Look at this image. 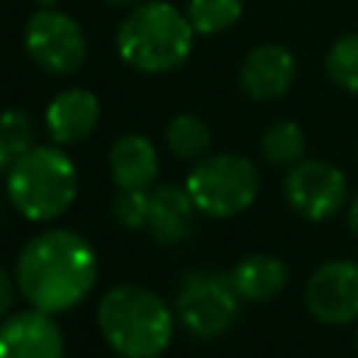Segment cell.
<instances>
[{"label":"cell","mask_w":358,"mask_h":358,"mask_svg":"<svg viewBox=\"0 0 358 358\" xmlns=\"http://www.w3.org/2000/svg\"><path fill=\"white\" fill-rule=\"evenodd\" d=\"M14 280L31 308L64 313L92 291L98 255L92 243L73 229H45L17 255Z\"/></svg>","instance_id":"cell-1"},{"label":"cell","mask_w":358,"mask_h":358,"mask_svg":"<svg viewBox=\"0 0 358 358\" xmlns=\"http://www.w3.org/2000/svg\"><path fill=\"white\" fill-rule=\"evenodd\" d=\"M98 330L123 358H157L173 338V310L151 288L123 282L101 296Z\"/></svg>","instance_id":"cell-2"},{"label":"cell","mask_w":358,"mask_h":358,"mask_svg":"<svg viewBox=\"0 0 358 358\" xmlns=\"http://www.w3.org/2000/svg\"><path fill=\"white\" fill-rule=\"evenodd\" d=\"M196 31L173 3L148 0L134 6L117 28V56L140 73H171L193 50Z\"/></svg>","instance_id":"cell-3"},{"label":"cell","mask_w":358,"mask_h":358,"mask_svg":"<svg viewBox=\"0 0 358 358\" xmlns=\"http://www.w3.org/2000/svg\"><path fill=\"white\" fill-rule=\"evenodd\" d=\"M78 171L59 145H34L14 159L6 176L11 207L28 221H53L76 201Z\"/></svg>","instance_id":"cell-4"},{"label":"cell","mask_w":358,"mask_h":358,"mask_svg":"<svg viewBox=\"0 0 358 358\" xmlns=\"http://www.w3.org/2000/svg\"><path fill=\"white\" fill-rule=\"evenodd\" d=\"M185 187L199 213L229 218L255 204L260 193V171L243 154H210L196 159Z\"/></svg>","instance_id":"cell-5"},{"label":"cell","mask_w":358,"mask_h":358,"mask_svg":"<svg viewBox=\"0 0 358 358\" xmlns=\"http://www.w3.org/2000/svg\"><path fill=\"white\" fill-rule=\"evenodd\" d=\"M241 308V294L235 291L229 274L199 268L185 274L176 291V316L187 333L199 338H215L235 322Z\"/></svg>","instance_id":"cell-6"},{"label":"cell","mask_w":358,"mask_h":358,"mask_svg":"<svg viewBox=\"0 0 358 358\" xmlns=\"http://www.w3.org/2000/svg\"><path fill=\"white\" fill-rule=\"evenodd\" d=\"M22 45L31 62L50 76H70L87 59V36L81 25L53 6H42L28 17Z\"/></svg>","instance_id":"cell-7"},{"label":"cell","mask_w":358,"mask_h":358,"mask_svg":"<svg viewBox=\"0 0 358 358\" xmlns=\"http://www.w3.org/2000/svg\"><path fill=\"white\" fill-rule=\"evenodd\" d=\"M282 196L305 221H327L347 201V176L330 162L299 159L285 173Z\"/></svg>","instance_id":"cell-8"},{"label":"cell","mask_w":358,"mask_h":358,"mask_svg":"<svg viewBox=\"0 0 358 358\" xmlns=\"http://www.w3.org/2000/svg\"><path fill=\"white\" fill-rule=\"evenodd\" d=\"M305 305L316 322L330 327L358 322V263L336 257L316 266L305 285Z\"/></svg>","instance_id":"cell-9"},{"label":"cell","mask_w":358,"mask_h":358,"mask_svg":"<svg viewBox=\"0 0 358 358\" xmlns=\"http://www.w3.org/2000/svg\"><path fill=\"white\" fill-rule=\"evenodd\" d=\"M0 358H64V336L45 310L8 313L0 322Z\"/></svg>","instance_id":"cell-10"},{"label":"cell","mask_w":358,"mask_h":358,"mask_svg":"<svg viewBox=\"0 0 358 358\" xmlns=\"http://www.w3.org/2000/svg\"><path fill=\"white\" fill-rule=\"evenodd\" d=\"M296 76V59L285 45H260L249 50V56L241 64L238 81L241 90L252 101H274L285 95V90L294 84Z\"/></svg>","instance_id":"cell-11"},{"label":"cell","mask_w":358,"mask_h":358,"mask_svg":"<svg viewBox=\"0 0 358 358\" xmlns=\"http://www.w3.org/2000/svg\"><path fill=\"white\" fill-rule=\"evenodd\" d=\"M101 103L95 92L84 87H70L50 98L45 109V129L56 145H76L95 131Z\"/></svg>","instance_id":"cell-12"},{"label":"cell","mask_w":358,"mask_h":358,"mask_svg":"<svg viewBox=\"0 0 358 358\" xmlns=\"http://www.w3.org/2000/svg\"><path fill=\"white\" fill-rule=\"evenodd\" d=\"M196 213L199 207L193 204L187 187L159 185L157 190H151V215L145 229L159 246H173L193 232Z\"/></svg>","instance_id":"cell-13"},{"label":"cell","mask_w":358,"mask_h":358,"mask_svg":"<svg viewBox=\"0 0 358 358\" xmlns=\"http://www.w3.org/2000/svg\"><path fill=\"white\" fill-rule=\"evenodd\" d=\"M109 171L117 187H145L159 173L157 148L145 134H123L109 151Z\"/></svg>","instance_id":"cell-14"},{"label":"cell","mask_w":358,"mask_h":358,"mask_svg":"<svg viewBox=\"0 0 358 358\" xmlns=\"http://www.w3.org/2000/svg\"><path fill=\"white\" fill-rule=\"evenodd\" d=\"M229 280L235 291L241 294V299L268 302L277 294H282V288L288 285V268L280 257L260 252V255H249L238 260L235 268L229 271Z\"/></svg>","instance_id":"cell-15"},{"label":"cell","mask_w":358,"mask_h":358,"mask_svg":"<svg viewBox=\"0 0 358 358\" xmlns=\"http://www.w3.org/2000/svg\"><path fill=\"white\" fill-rule=\"evenodd\" d=\"M165 143H168L171 154L179 159H201V157H207V151L213 145V131L199 115L182 112L168 123Z\"/></svg>","instance_id":"cell-16"},{"label":"cell","mask_w":358,"mask_h":358,"mask_svg":"<svg viewBox=\"0 0 358 358\" xmlns=\"http://www.w3.org/2000/svg\"><path fill=\"white\" fill-rule=\"evenodd\" d=\"M260 154L271 165H294L305 159V131L294 120H274L260 134Z\"/></svg>","instance_id":"cell-17"},{"label":"cell","mask_w":358,"mask_h":358,"mask_svg":"<svg viewBox=\"0 0 358 358\" xmlns=\"http://www.w3.org/2000/svg\"><path fill=\"white\" fill-rule=\"evenodd\" d=\"M185 14L196 34L215 36V34L229 31L241 20L243 0H187Z\"/></svg>","instance_id":"cell-18"},{"label":"cell","mask_w":358,"mask_h":358,"mask_svg":"<svg viewBox=\"0 0 358 358\" xmlns=\"http://www.w3.org/2000/svg\"><path fill=\"white\" fill-rule=\"evenodd\" d=\"M324 73L336 87L358 95V31L344 34L330 45L324 56Z\"/></svg>","instance_id":"cell-19"},{"label":"cell","mask_w":358,"mask_h":358,"mask_svg":"<svg viewBox=\"0 0 358 358\" xmlns=\"http://www.w3.org/2000/svg\"><path fill=\"white\" fill-rule=\"evenodd\" d=\"M112 213L120 227L143 229L148 227V215H151V193L145 187H120V193L112 201Z\"/></svg>","instance_id":"cell-20"},{"label":"cell","mask_w":358,"mask_h":358,"mask_svg":"<svg viewBox=\"0 0 358 358\" xmlns=\"http://www.w3.org/2000/svg\"><path fill=\"white\" fill-rule=\"evenodd\" d=\"M0 134L11 145L14 157L34 148V123L22 109H6L0 115Z\"/></svg>","instance_id":"cell-21"},{"label":"cell","mask_w":358,"mask_h":358,"mask_svg":"<svg viewBox=\"0 0 358 358\" xmlns=\"http://www.w3.org/2000/svg\"><path fill=\"white\" fill-rule=\"evenodd\" d=\"M17 291H20V288H17V280H11V274H8V271L3 268V263H0V322L8 316Z\"/></svg>","instance_id":"cell-22"},{"label":"cell","mask_w":358,"mask_h":358,"mask_svg":"<svg viewBox=\"0 0 358 358\" xmlns=\"http://www.w3.org/2000/svg\"><path fill=\"white\" fill-rule=\"evenodd\" d=\"M14 159H17V157H14L11 145H8V143L3 140V134H0V173H3V171L8 173V168L14 165Z\"/></svg>","instance_id":"cell-23"},{"label":"cell","mask_w":358,"mask_h":358,"mask_svg":"<svg viewBox=\"0 0 358 358\" xmlns=\"http://www.w3.org/2000/svg\"><path fill=\"white\" fill-rule=\"evenodd\" d=\"M347 227H350L352 238L358 241V193L352 196V201H350V207H347Z\"/></svg>","instance_id":"cell-24"},{"label":"cell","mask_w":358,"mask_h":358,"mask_svg":"<svg viewBox=\"0 0 358 358\" xmlns=\"http://www.w3.org/2000/svg\"><path fill=\"white\" fill-rule=\"evenodd\" d=\"M106 6H117V8H126V6H134L137 0H103Z\"/></svg>","instance_id":"cell-25"},{"label":"cell","mask_w":358,"mask_h":358,"mask_svg":"<svg viewBox=\"0 0 358 358\" xmlns=\"http://www.w3.org/2000/svg\"><path fill=\"white\" fill-rule=\"evenodd\" d=\"M36 3H39V6H56L59 0H36Z\"/></svg>","instance_id":"cell-26"},{"label":"cell","mask_w":358,"mask_h":358,"mask_svg":"<svg viewBox=\"0 0 358 358\" xmlns=\"http://www.w3.org/2000/svg\"><path fill=\"white\" fill-rule=\"evenodd\" d=\"M355 347H358V330H355Z\"/></svg>","instance_id":"cell-27"}]
</instances>
